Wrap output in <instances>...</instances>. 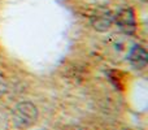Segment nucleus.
Returning <instances> with one entry per match:
<instances>
[{
	"label": "nucleus",
	"mask_w": 148,
	"mask_h": 130,
	"mask_svg": "<svg viewBox=\"0 0 148 130\" xmlns=\"http://www.w3.org/2000/svg\"><path fill=\"white\" fill-rule=\"evenodd\" d=\"M39 111L31 102H21L12 111V124L16 129L26 130L38 121Z\"/></svg>",
	"instance_id": "f257e3e1"
},
{
	"label": "nucleus",
	"mask_w": 148,
	"mask_h": 130,
	"mask_svg": "<svg viewBox=\"0 0 148 130\" xmlns=\"http://www.w3.org/2000/svg\"><path fill=\"white\" fill-rule=\"evenodd\" d=\"M90 20L96 31H107L113 23V13L105 7H97L92 10Z\"/></svg>",
	"instance_id": "7ed1b4c3"
},
{
	"label": "nucleus",
	"mask_w": 148,
	"mask_h": 130,
	"mask_svg": "<svg viewBox=\"0 0 148 130\" xmlns=\"http://www.w3.org/2000/svg\"><path fill=\"white\" fill-rule=\"evenodd\" d=\"M127 60L130 63V65L136 70L144 69L148 64V55L146 48L143 46H140V44H134L131 47V50L129 51Z\"/></svg>",
	"instance_id": "20e7f679"
},
{
	"label": "nucleus",
	"mask_w": 148,
	"mask_h": 130,
	"mask_svg": "<svg viewBox=\"0 0 148 130\" xmlns=\"http://www.w3.org/2000/svg\"><path fill=\"white\" fill-rule=\"evenodd\" d=\"M113 22L120 28L121 31H123L127 35H133L136 31V20L135 13L131 8H121L117 10L116 14H113Z\"/></svg>",
	"instance_id": "f03ea898"
},
{
	"label": "nucleus",
	"mask_w": 148,
	"mask_h": 130,
	"mask_svg": "<svg viewBox=\"0 0 148 130\" xmlns=\"http://www.w3.org/2000/svg\"><path fill=\"white\" fill-rule=\"evenodd\" d=\"M8 91V81L3 74H0V98H3Z\"/></svg>",
	"instance_id": "39448f33"
},
{
	"label": "nucleus",
	"mask_w": 148,
	"mask_h": 130,
	"mask_svg": "<svg viewBox=\"0 0 148 130\" xmlns=\"http://www.w3.org/2000/svg\"><path fill=\"white\" fill-rule=\"evenodd\" d=\"M142 1H144V3H146V1H147V0H142Z\"/></svg>",
	"instance_id": "423d86ee"
}]
</instances>
